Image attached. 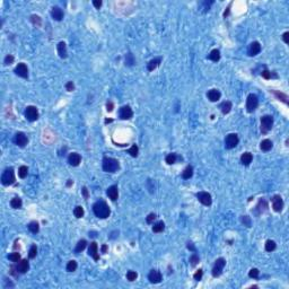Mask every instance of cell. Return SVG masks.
<instances>
[{"label":"cell","instance_id":"cell-1","mask_svg":"<svg viewBox=\"0 0 289 289\" xmlns=\"http://www.w3.org/2000/svg\"><path fill=\"white\" fill-rule=\"evenodd\" d=\"M93 211H94L95 216L97 218H101V219H105V218H107L111 215V209H110V207L107 206L105 201L103 200H99L94 203Z\"/></svg>","mask_w":289,"mask_h":289},{"label":"cell","instance_id":"cell-2","mask_svg":"<svg viewBox=\"0 0 289 289\" xmlns=\"http://www.w3.org/2000/svg\"><path fill=\"white\" fill-rule=\"evenodd\" d=\"M103 171L107 173H115L120 168V163L118 159L112 157H104L102 161Z\"/></svg>","mask_w":289,"mask_h":289},{"label":"cell","instance_id":"cell-3","mask_svg":"<svg viewBox=\"0 0 289 289\" xmlns=\"http://www.w3.org/2000/svg\"><path fill=\"white\" fill-rule=\"evenodd\" d=\"M1 183L5 186H9L15 183V172H14L13 167H8L3 171L2 175H1Z\"/></svg>","mask_w":289,"mask_h":289},{"label":"cell","instance_id":"cell-4","mask_svg":"<svg viewBox=\"0 0 289 289\" xmlns=\"http://www.w3.org/2000/svg\"><path fill=\"white\" fill-rule=\"evenodd\" d=\"M273 125V116L272 115H263L261 118V132L268 133L272 129Z\"/></svg>","mask_w":289,"mask_h":289},{"label":"cell","instance_id":"cell-5","mask_svg":"<svg viewBox=\"0 0 289 289\" xmlns=\"http://www.w3.org/2000/svg\"><path fill=\"white\" fill-rule=\"evenodd\" d=\"M258 106H259V98H258V96L255 94H250V95L247 96L246 99V111L249 113H252V112H254L258 108Z\"/></svg>","mask_w":289,"mask_h":289},{"label":"cell","instance_id":"cell-6","mask_svg":"<svg viewBox=\"0 0 289 289\" xmlns=\"http://www.w3.org/2000/svg\"><path fill=\"white\" fill-rule=\"evenodd\" d=\"M238 142H240L238 136L236 133H229L225 138V147H226V149H233L238 144Z\"/></svg>","mask_w":289,"mask_h":289},{"label":"cell","instance_id":"cell-7","mask_svg":"<svg viewBox=\"0 0 289 289\" xmlns=\"http://www.w3.org/2000/svg\"><path fill=\"white\" fill-rule=\"evenodd\" d=\"M225 266H226V260L224 259V258L217 259L216 262H215L214 268H212V276H214L215 278L219 277L220 274L223 273V270H224V268H225Z\"/></svg>","mask_w":289,"mask_h":289},{"label":"cell","instance_id":"cell-8","mask_svg":"<svg viewBox=\"0 0 289 289\" xmlns=\"http://www.w3.org/2000/svg\"><path fill=\"white\" fill-rule=\"evenodd\" d=\"M25 118L30 122L36 121L39 119V111H37V108L33 105L27 106L26 110H25Z\"/></svg>","mask_w":289,"mask_h":289},{"label":"cell","instance_id":"cell-9","mask_svg":"<svg viewBox=\"0 0 289 289\" xmlns=\"http://www.w3.org/2000/svg\"><path fill=\"white\" fill-rule=\"evenodd\" d=\"M197 199L200 201L201 203L203 206H210L212 203V198H211V194L208 193V192H204V191H201V192H198L197 194Z\"/></svg>","mask_w":289,"mask_h":289},{"label":"cell","instance_id":"cell-10","mask_svg":"<svg viewBox=\"0 0 289 289\" xmlns=\"http://www.w3.org/2000/svg\"><path fill=\"white\" fill-rule=\"evenodd\" d=\"M119 116H120L121 120H130L133 116V111H132V108L129 105H124L120 108Z\"/></svg>","mask_w":289,"mask_h":289},{"label":"cell","instance_id":"cell-11","mask_svg":"<svg viewBox=\"0 0 289 289\" xmlns=\"http://www.w3.org/2000/svg\"><path fill=\"white\" fill-rule=\"evenodd\" d=\"M14 71H15V73H16L17 76H19L22 78H25V79L28 78V68H27V66L24 62L18 63Z\"/></svg>","mask_w":289,"mask_h":289},{"label":"cell","instance_id":"cell-12","mask_svg":"<svg viewBox=\"0 0 289 289\" xmlns=\"http://www.w3.org/2000/svg\"><path fill=\"white\" fill-rule=\"evenodd\" d=\"M14 141L15 144L18 146V147L24 148L28 142V139H27V136L24 133V132H17L15 135V138H14Z\"/></svg>","mask_w":289,"mask_h":289},{"label":"cell","instance_id":"cell-13","mask_svg":"<svg viewBox=\"0 0 289 289\" xmlns=\"http://www.w3.org/2000/svg\"><path fill=\"white\" fill-rule=\"evenodd\" d=\"M271 202H272L273 210L277 211V212L283 211V198L280 197V195H273L272 199H271Z\"/></svg>","mask_w":289,"mask_h":289},{"label":"cell","instance_id":"cell-14","mask_svg":"<svg viewBox=\"0 0 289 289\" xmlns=\"http://www.w3.org/2000/svg\"><path fill=\"white\" fill-rule=\"evenodd\" d=\"M161 279H163V276H161V273L158 270H151L149 274H148V280L151 283H159L161 281Z\"/></svg>","mask_w":289,"mask_h":289},{"label":"cell","instance_id":"cell-15","mask_svg":"<svg viewBox=\"0 0 289 289\" xmlns=\"http://www.w3.org/2000/svg\"><path fill=\"white\" fill-rule=\"evenodd\" d=\"M88 255L92 256L93 259L95 261H98L99 260V254H98V246H97V243L96 242H92L89 244L88 247Z\"/></svg>","mask_w":289,"mask_h":289},{"label":"cell","instance_id":"cell-16","mask_svg":"<svg viewBox=\"0 0 289 289\" xmlns=\"http://www.w3.org/2000/svg\"><path fill=\"white\" fill-rule=\"evenodd\" d=\"M260 52H261V45H260V43L258 42V41H254V42L251 43L250 46H249V50H247L249 56L254 57V56H256V54H259Z\"/></svg>","mask_w":289,"mask_h":289},{"label":"cell","instance_id":"cell-17","mask_svg":"<svg viewBox=\"0 0 289 289\" xmlns=\"http://www.w3.org/2000/svg\"><path fill=\"white\" fill-rule=\"evenodd\" d=\"M16 269L18 273H26L30 270V262L27 260H20L16 266Z\"/></svg>","mask_w":289,"mask_h":289},{"label":"cell","instance_id":"cell-18","mask_svg":"<svg viewBox=\"0 0 289 289\" xmlns=\"http://www.w3.org/2000/svg\"><path fill=\"white\" fill-rule=\"evenodd\" d=\"M106 194H107V197L111 199L112 201H116L119 198V189L116 185H112V186H110L106 190Z\"/></svg>","mask_w":289,"mask_h":289},{"label":"cell","instance_id":"cell-19","mask_svg":"<svg viewBox=\"0 0 289 289\" xmlns=\"http://www.w3.org/2000/svg\"><path fill=\"white\" fill-rule=\"evenodd\" d=\"M51 16H52V18L54 20H57V22H60V20L63 19V11L62 9L60 8V7H53L52 10H51Z\"/></svg>","mask_w":289,"mask_h":289},{"label":"cell","instance_id":"cell-20","mask_svg":"<svg viewBox=\"0 0 289 289\" xmlns=\"http://www.w3.org/2000/svg\"><path fill=\"white\" fill-rule=\"evenodd\" d=\"M82 161V156L77 153H71L68 157V163H69L71 166H78Z\"/></svg>","mask_w":289,"mask_h":289},{"label":"cell","instance_id":"cell-21","mask_svg":"<svg viewBox=\"0 0 289 289\" xmlns=\"http://www.w3.org/2000/svg\"><path fill=\"white\" fill-rule=\"evenodd\" d=\"M207 97L210 102H217V101H219L220 97H221V93H220L218 89H210L207 94Z\"/></svg>","mask_w":289,"mask_h":289},{"label":"cell","instance_id":"cell-22","mask_svg":"<svg viewBox=\"0 0 289 289\" xmlns=\"http://www.w3.org/2000/svg\"><path fill=\"white\" fill-rule=\"evenodd\" d=\"M161 57H157V58H154V59H151L149 62L147 63V69L148 71H154L156 68H157L159 65L161 63Z\"/></svg>","mask_w":289,"mask_h":289},{"label":"cell","instance_id":"cell-23","mask_svg":"<svg viewBox=\"0 0 289 289\" xmlns=\"http://www.w3.org/2000/svg\"><path fill=\"white\" fill-rule=\"evenodd\" d=\"M266 209H268V202H266L264 199H260L259 203L256 204L254 212H255L256 215H261L262 212H264Z\"/></svg>","mask_w":289,"mask_h":289},{"label":"cell","instance_id":"cell-24","mask_svg":"<svg viewBox=\"0 0 289 289\" xmlns=\"http://www.w3.org/2000/svg\"><path fill=\"white\" fill-rule=\"evenodd\" d=\"M58 53L61 59H66L68 57V51H67V45L65 42L58 43Z\"/></svg>","mask_w":289,"mask_h":289},{"label":"cell","instance_id":"cell-25","mask_svg":"<svg viewBox=\"0 0 289 289\" xmlns=\"http://www.w3.org/2000/svg\"><path fill=\"white\" fill-rule=\"evenodd\" d=\"M270 93H272L277 98L279 99V101H281V102H283L286 105L288 104V95H287V94L281 93V92H278V90H270Z\"/></svg>","mask_w":289,"mask_h":289},{"label":"cell","instance_id":"cell-26","mask_svg":"<svg viewBox=\"0 0 289 289\" xmlns=\"http://www.w3.org/2000/svg\"><path fill=\"white\" fill-rule=\"evenodd\" d=\"M272 147H273V144L269 139H264V140H262L261 144H260V148H261L262 151H269L272 149Z\"/></svg>","mask_w":289,"mask_h":289},{"label":"cell","instance_id":"cell-27","mask_svg":"<svg viewBox=\"0 0 289 289\" xmlns=\"http://www.w3.org/2000/svg\"><path fill=\"white\" fill-rule=\"evenodd\" d=\"M253 161V156L251 153H244L242 156H241V161H242V164L245 165V166H249V165L252 163Z\"/></svg>","mask_w":289,"mask_h":289},{"label":"cell","instance_id":"cell-28","mask_svg":"<svg viewBox=\"0 0 289 289\" xmlns=\"http://www.w3.org/2000/svg\"><path fill=\"white\" fill-rule=\"evenodd\" d=\"M232 107H233V104L229 101H226L220 104V110L223 112V114H228L230 111H232Z\"/></svg>","mask_w":289,"mask_h":289},{"label":"cell","instance_id":"cell-29","mask_svg":"<svg viewBox=\"0 0 289 289\" xmlns=\"http://www.w3.org/2000/svg\"><path fill=\"white\" fill-rule=\"evenodd\" d=\"M208 59L211 60V61H214V62L219 61V60H220V51L218 49H214L210 53H209Z\"/></svg>","mask_w":289,"mask_h":289},{"label":"cell","instance_id":"cell-30","mask_svg":"<svg viewBox=\"0 0 289 289\" xmlns=\"http://www.w3.org/2000/svg\"><path fill=\"white\" fill-rule=\"evenodd\" d=\"M10 206H11V208H14V209H20L22 206H23V201H22L20 198L15 197L10 201Z\"/></svg>","mask_w":289,"mask_h":289},{"label":"cell","instance_id":"cell-31","mask_svg":"<svg viewBox=\"0 0 289 289\" xmlns=\"http://www.w3.org/2000/svg\"><path fill=\"white\" fill-rule=\"evenodd\" d=\"M192 175H193V167L189 165V166L185 167V170H184L183 173H182V178H183L184 180H189V178H192Z\"/></svg>","mask_w":289,"mask_h":289},{"label":"cell","instance_id":"cell-32","mask_svg":"<svg viewBox=\"0 0 289 289\" xmlns=\"http://www.w3.org/2000/svg\"><path fill=\"white\" fill-rule=\"evenodd\" d=\"M124 63H125V66H128V67L133 66V65L136 63L135 57H133V54H132L131 52H128V53H127V56H125V61H124Z\"/></svg>","mask_w":289,"mask_h":289},{"label":"cell","instance_id":"cell-33","mask_svg":"<svg viewBox=\"0 0 289 289\" xmlns=\"http://www.w3.org/2000/svg\"><path fill=\"white\" fill-rule=\"evenodd\" d=\"M86 246H87V242H86V240H80L78 243H77V245H76L75 252L78 254V253H80L82 251L85 250Z\"/></svg>","mask_w":289,"mask_h":289},{"label":"cell","instance_id":"cell-34","mask_svg":"<svg viewBox=\"0 0 289 289\" xmlns=\"http://www.w3.org/2000/svg\"><path fill=\"white\" fill-rule=\"evenodd\" d=\"M27 227H28V229H30L31 233H33V234L39 233L40 225H39V223H37V221H31V223L27 225Z\"/></svg>","mask_w":289,"mask_h":289},{"label":"cell","instance_id":"cell-35","mask_svg":"<svg viewBox=\"0 0 289 289\" xmlns=\"http://www.w3.org/2000/svg\"><path fill=\"white\" fill-rule=\"evenodd\" d=\"M165 161H166V163H167L168 165L175 164V163H176V161H178V155L174 154V153H171V154H168L167 156H166Z\"/></svg>","mask_w":289,"mask_h":289},{"label":"cell","instance_id":"cell-36","mask_svg":"<svg viewBox=\"0 0 289 289\" xmlns=\"http://www.w3.org/2000/svg\"><path fill=\"white\" fill-rule=\"evenodd\" d=\"M276 247H277V244H276L274 241L268 240L266 242V252H272V251L276 250Z\"/></svg>","mask_w":289,"mask_h":289},{"label":"cell","instance_id":"cell-37","mask_svg":"<svg viewBox=\"0 0 289 289\" xmlns=\"http://www.w3.org/2000/svg\"><path fill=\"white\" fill-rule=\"evenodd\" d=\"M165 229V224L164 221H158L153 226V232L154 233H161Z\"/></svg>","mask_w":289,"mask_h":289},{"label":"cell","instance_id":"cell-38","mask_svg":"<svg viewBox=\"0 0 289 289\" xmlns=\"http://www.w3.org/2000/svg\"><path fill=\"white\" fill-rule=\"evenodd\" d=\"M84 214H85V211H84V208H82V206H77V207L73 209V215H75L76 218H82V217H84Z\"/></svg>","mask_w":289,"mask_h":289},{"label":"cell","instance_id":"cell-39","mask_svg":"<svg viewBox=\"0 0 289 289\" xmlns=\"http://www.w3.org/2000/svg\"><path fill=\"white\" fill-rule=\"evenodd\" d=\"M28 174V168L25 165H22L19 168H18V175H19L20 178H25Z\"/></svg>","mask_w":289,"mask_h":289},{"label":"cell","instance_id":"cell-40","mask_svg":"<svg viewBox=\"0 0 289 289\" xmlns=\"http://www.w3.org/2000/svg\"><path fill=\"white\" fill-rule=\"evenodd\" d=\"M77 266H78L77 262H76L75 260H71V261H69V262H68L66 269H67V271H68V272H73V271H76V270H77Z\"/></svg>","mask_w":289,"mask_h":289},{"label":"cell","instance_id":"cell-41","mask_svg":"<svg viewBox=\"0 0 289 289\" xmlns=\"http://www.w3.org/2000/svg\"><path fill=\"white\" fill-rule=\"evenodd\" d=\"M8 259H9L11 262L17 263V262H19L20 261V254L18 252H13L11 254L8 255Z\"/></svg>","mask_w":289,"mask_h":289},{"label":"cell","instance_id":"cell-42","mask_svg":"<svg viewBox=\"0 0 289 289\" xmlns=\"http://www.w3.org/2000/svg\"><path fill=\"white\" fill-rule=\"evenodd\" d=\"M128 154H130V156H132V157H137L139 154V148L137 144H132L131 148L130 149H128Z\"/></svg>","mask_w":289,"mask_h":289},{"label":"cell","instance_id":"cell-43","mask_svg":"<svg viewBox=\"0 0 289 289\" xmlns=\"http://www.w3.org/2000/svg\"><path fill=\"white\" fill-rule=\"evenodd\" d=\"M261 76H262L264 79H270V78H272V77L277 78V77H278V76H277L274 72H271V71H269V70H266V69H264L262 72H261Z\"/></svg>","mask_w":289,"mask_h":289},{"label":"cell","instance_id":"cell-44","mask_svg":"<svg viewBox=\"0 0 289 289\" xmlns=\"http://www.w3.org/2000/svg\"><path fill=\"white\" fill-rule=\"evenodd\" d=\"M31 22L34 24V25H36V26H41L42 25V19H41V17L37 16V15H32L31 16Z\"/></svg>","mask_w":289,"mask_h":289},{"label":"cell","instance_id":"cell-45","mask_svg":"<svg viewBox=\"0 0 289 289\" xmlns=\"http://www.w3.org/2000/svg\"><path fill=\"white\" fill-rule=\"evenodd\" d=\"M249 277H250V278H252V279H259L260 271L256 269V268H253V269L250 270V272H249Z\"/></svg>","mask_w":289,"mask_h":289},{"label":"cell","instance_id":"cell-46","mask_svg":"<svg viewBox=\"0 0 289 289\" xmlns=\"http://www.w3.org/2000/svg\"><path fill=\"white\" fill-rule=\"evenodd\" d=\"M214 3V1L211 0V1H202L201 2V9H203V11L206 13V11H208V10L210 9V6Z\"/></svg>","mask_w":289,"mask_h":289},{"label":"cell","instance_id":"cell-47","mask_svg":"<svg viewBox=\"0 0 289 289\" xmlns=\"http://www.w3.org/2000/svg\"><path fill=\"white\" fill-rule=\"evenodd\" d=\"M199 261H200V259H199L198 254H195V253H193V254L190 256V263H191V266H197L198 263H199Z\"/></svg>","mask_w":289,"mask_h":289},{"label":"cell","instance_id":"cell-48","mask_svg":"<svg viewBox=\"0 0 289 289\" xmlns=\"http://www.w3.org/2000/svg\"><path fill=\"white\" fill-rule=\"evenodd\" d=\"M137 277H138V273L136 271H128V273H127V279L129 281H135L137 279Z\"/></svg>","mask_w":289,"mask_h":289},{"label":"cell","instance_id":"cell-49","mask_svg":"<svg viewBox=\"0 0 289 289\" xmlns=\"http://www.w3.org/2000/svg\"><path fill=\"white\" fill-rule=\"evenodd\" d=\"M241 221L244 224V226H246V227H251V224H252L251 218L249 216H242L241 217Z\"/></svg>","mask_w":289,"mask_h":289},{"label":"cell","instance_id":"cell-50","mask_svg":"<svg viewBox=\"0 0 289 289\" xmlns=\"http://www.w3.org/2000/svg\"><path fill=\"white\" fill-rule=\"evenodd\" d=\"M36 254H37V247H36V245H32L30 249V252H28L30 259H34L36 256Z\"/></svg>","mask_w":289,"mask_h":289},{"label":"cell","instance_id":"cell-51","mask_svg":"<svg viewBox=\"0 0 289 289\" xmlns=\"http://www.w3.org/2000/svg\"><path fill=\"white\" fill-rule=\"evenodd\" d=\"M155 219H156V214L151 212V214H149L147 216V218H146V221H147V224H153L155 221Z\"/></svg>","mask_w":289,"mask_h":289},{"label":"cell","instance_id":"cell-52","mask_svg":"<svg viewBox=\"0 0 289 289\" xmlns=\"http://www.w3.org/2000/svg\"><path fill=\"white\" fill-rule=\"evenodd\" d=\"M202 276H203V271H202L201 269H199V270L197 271V272L194 273L193 278H194V280H197V281H199V280H201Z\"/></svg>","mask_w":289,"mask_h":289},{"label":"cell","instance_id":"cell-53","mask_svg":"<svg viewBox=\"0 0 289 289\" xmlns=\"http://www.w3.org/2000/svg\"><path fill=\"white\" fill-rule=\"evenodd\" d=\"M14 60H15V58H14L11 54H8V56H6L3 62H5V65H11V63L14 62Z\"/></svg>","mask_w":289,"mask_h":289},{"label":"cell","instance_id":"cell-54","mask_svg":"<svg viewBox=\"0 0 289 289\" xmlns=\"http://www.w3.org/2000/svg\"><path fill=\"white\" fill-rule=\"evenodd\" d=\"M66 89L68 90V92H72V90H75V84L72 82H68L66 84Z\"/></svg>","mask_w":289,"mask_h":289},{"label":"cell","instance_id":"cell-55","mask_svg":"<svg viewBox=\"0 0 289 289\" xmlns=\"http://www.w3.org/2000/svg\"><path fill=\"white\" fill-rule=\"evenodd\" d=\"M186 247H187V250H190L191 252H193V253L197 252V249H195V246H194V244L191 243V242H187Z\"/></svg>","mask_w":289,"mask_h":289},{"label":"cell","instance_id":"cell-56","mask_svg":"<svg viewBox=\"0 0 289 289\" xmlns=\"http://www.w3.org/2000/svg\"><path fill=\"white\" fill-rule=\"evenodd\" d=\"M113 108H114V104H113L111 101H108V102L106 103V110H107V112H112Z\"/></svg>","mask_w":289,"mask_h":289},{"label":"cell","instance_id":"cell-57","mask_svg":"<svg viewBox=\"0 0 289 289\" xmlns=\"http://www.w3.org/2000/svg\"><path fill=\"white\" fill-rule=\"evenodd\" d=\"M93 5H94V7H95L96 9H99L101 6H102V1H101V0H94V1H93Z\"/></svg>","mask_w":289,"mask_h":289},{"label":"cell","instance_id":"cell-58","mask_svg":"<svg viewBox=\"0 0 289 289\" xmlns=\"http://www.w3.org/2000/svg\"><path fill=\"white\" fill-rule=\"evenodd\" d=\"M283 42L286 43V44H288L289 43V32H285V33H283Z\"/></svg>","mask_w":289,"mask_h":289},{"label":"cell","instance_id":"cell-59","mask_svg":"<svg viewBox=\"0 0 289 289\" xmlns=\"http://www.w3.org/2000/svg\"><path fill=\"white\" fill-rule=\"evenodd\" d=\"M82 195H84V198L85 199H88V190H87V187L86 186H84L82 189Z\"/></svg>","mask_w":289,"mask_h":289},{"label":"cell","instance_id":"cell-60","mask_svg":"<svg viewBox=\"0 0 289 289\" xmlns=\"http://www.w3.org/2000/svg\"><path fill=\"white\" fill-rule=\"evenodd\" d=\"M108 250V246L106 245V244H104V245H102V247H101V252L103 253V254H105L106 252H107Z\"/></svg>","mask_w":289,"mask_h":289},{"label":"cell","instance_id":"cell-61","mask_svg":"<svg viewBox=\"0 0 289 289\" xmlns=\"http://www.w3.org/2000/svg\"><path fill=\"white\" fill-rule=\"evenodd\" d=\"M230 6H232V2L229 3V6H228V8H227V9L225 10V13H224V17L228 16V14H229V9H230Z\"/></svg>","mask_w":289,"mask_h":289},{"label":"cell","instance_id":"cell-62","mask_svg":"<svg viewBox=\"0 0 289 289\" xmlns=\"http://www.w3.org/2000/svg\"><path fill=\"white\" fill-rule=\"evenodd\" d=\"M72 184H73V181H72V180H68V182H67V186H71Z\"/></svg>","mask_w":289,"mask_h":289}]
</instances>
